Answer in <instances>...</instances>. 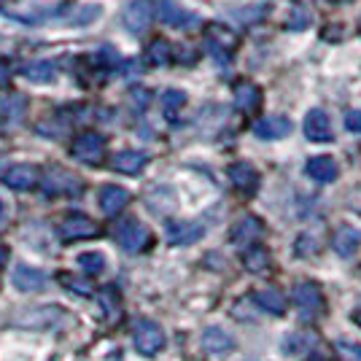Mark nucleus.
I'll use <instances>...</instances> for the list:
<instances>
[{
  "label": "nucleus",
  "instance_id": "obj_17",
  "mask_svg": "<svg viewBox=\"0 0 361 361\" xmlns=\"http://www.w3.org/2000/svg\"><path fill=\"white\" fill-rule=\"evenodd\" d=\"M25 111H27L25 94H8V97L0 100V121L8 124V127H14L25 119Z\"/></svg>",
  "mask_w": 361,
  "mask_h": 361
},
{
  "label": "nucleus",
  "instance_id": "obj_19",
  "mask_svg": "<svg viewBox=\"0 0 361 361\" xmlns=\"http://www.w3.org/2000/svg\"><path fill=\"white\" fill-rule=\"evenodd\" d=\"M146 162H149V157L143 154V151H119L116 157H114V162H111V167L114 170H119V173H127V176H135V173H140L143 167H146Z\"/></svg>",
  "mask_w": 361,
  "mask_h": 361
},
{
  "label": "nucleus",
  "instance_id": "obj_5",
  "mask_svg": "<svg viewBox=\"0 0 361 361\" xmlns=\"http://www.w3.org/2000/svg\"><path fill=\"white\" fill-rule=\"evenodd\" d=\"M44 192L49 197L57 195H81V180L73 173L62 170V167H51L44 176Z\"/></svg>",
  "mask_w": 361,
  "mask_h": 361
},
{
  "label": "nucleus",
  "instance_id": "obj_28",
  "mask_svg": "<svg viewBox=\"0 0 361 361\" xmlns=\"http://www.w3.org/2000/svg\"><path fill=\"white\" fill-rule=\"evenodd\" d=\"M186 106V94L180 90H167L162 94V114L167 121H176L180 116V108Z\"/></svg>",
  "mask_w": 361,
  "mask_h": 361
},
{
  "label": "nucleus",
  "instance_id": "obj_27",
  "mask_svg": "<svg viewBox=\"0 0 361 361\" xmlns=\"http://www.w3.org/2000/svg\"><path fill=\"white\" fill-rule=\"evenodd\" d=\"M243 264H245V270H251V272H267V267H270V254H267V248L251 245V248L243 254Z\"/></svg>",
  "mask_w": 361,
  "mask_h": 361
},
{
  "label": "nucleus",
  "instance_id": "obj_35",
  "mask_svg": "<svg viewBox=\"0 0 361 361\" xmlns=\"http://www.w3.org/2000/svg\"><path fill=\"white\" fill-rule=\"evenodd\" d=\"M130 103H133V108H135V111H143V108H146V103H149V92L135 90L133 94H130Z\"/></svg>",
  "mask_w": 361,
  "mask_h": 361
},
{
  "label": "nucleus",
  "instance_id": "obj_22",
  "mask_svg": "<svg viewBox=\"0 0 361 361\" xmlns=\"http://www.w3.org/2000/svg\"><path fill=\"white\" fill-rule=\"evenodd\" d=\"M307 176L318 180V183H331V180L337 178V165H334L331 157H313L307 162Z\"/></svg>",
  "mask_w": 361,
  "mask_h": 361
},
{
  "label": "nucleus",
  "instance_id": "obj_15",
  "mask_svg": "<svg viewBox=\"0 0 361 361\" xmlns=\"http://www.w3.org/2000/svg\"><path fill=\"white\" fill-rule=\"evenodd\" d=\"M361 245V232L359 229H353V226H340L337 232H334V238H331V248H334V254L348 259V256L356 254V248Z\"/></svg>",
  "mask_w": 361,
  "mask_h": 361
},
{
  "label": "nucleus",
  "instance_id": "obj_31",
  "mask_svg": "<svg viewBox=\"0 0 361 361\" xmlns=\"http://www.w3.org/2000/svg\"><path fill=\"white\" fill-rule=\"evenodd\" d=\"M78 264L84 267V272L97 275V272H103V267H106V259H103V254H81L78 256Z\"/></svg>",
  "mask_w": 361,
  "mask_h": 361
},
{
  "label": "nucleus",
  "instance_id": "obj_30",
  "mask_svg": "<svg viewBox=\"0 0 361 361\" xmlns=\"http://www.w3.org/2000/svg\"><path fill=\"white\" fill-rule=\"evenodd\" d=\"M60 283L65 288H71V291H78L81 297H92V283L90 281H84V278H75V275H60Z\"/></svg>",
  "mask_w": 361,
  "mask_h": 361
},
{
  "label": "nucleus",
  "instance_id": "obj_16",
  "mask_svg": "<svg viewBox=\"0 0 361 361\" xmlns=\"http://www.w3.org/2000/svg\"><path fill=\"white\" fill-rule=\"evenodd\" d=\"M259 106H262V90L251 81H240L235 87V108L240 114H254Z\"/></svg>",
  "mask_w": 361,
  "mask_h": 361
},
{
  "label": "nucleus",
  "instance_id": "obj_8",
  "mask_svg": "<svg viewBox=\"0 0 361 361\" xmlns=\"http://www.w3.org/2000/svg\"><path fill=\"white\" fill-rule=\"evenodd\" d=\"M159 19L165 25H170V27H180V30H192V27L200 25V19L192 11L180 8L178 3H173V0H162L159 3Z\"/></svg>",
  "mask_w": 361,
  "mask_h": 361
},
{
  "label": "nucleus",
  "instance_id": "obj_18",
  "mask_svg": "<svg viewBox=\"0 0 361 361\" xmlns=\"http://www.w3.org/2000/svg\"><path fill=\"white\" fill-rule=\"evenodd\" d=\"M202 348H205L208 353H226V350L235 348V340H232V334L224 331L221 326H208V329L202 331Z\"/></svg>",
  "mask_w": 361,
  "mask_h": 361
},
{
  "label": "nucleus",
  "instance_id": "obj_34",
  "mask_svg": "<svg viewBox=\"0 0 361 361\" xmlns=\"http://www.w3.org/2000/svg\"><path fill=\"white\" fill-rule=\"evenodd\" d=\"M345 127L350 130V133H361V111H348L345 114Z\"/></svg>",
  "mask_w": 361,
  "mask_h": 361
},
{
  "label": "nucleus",
  "instance_id": "obj_12",
  "mask_svg": "<svg viewBox=\"0 0 361 361\" xmlns=\"http://www.w3.org/2000/svg\"><path fill=\"white\" fill-rule=\"evenodd\" d=\"M3 183L8 189H16V192H25V189H32L38 183V170L32 165H14L3 173Z\"/></svg>",
  "mask_w": 361,
  "mask_h": 361
},
{
  "label": "nucleus",
  "instance_id": "obj_11",
  "mask_svg": "<svg viewBox=\"0 0 361 361\" xmlns=\"http://www.w3.org/2000/svg\"><path fill=\"white\" fill-rule=\"evenodd\" d=\"M202 224H197V221H173V224H167V240L170 245H192L202 238Z\"/></svg>",
  "mask_w": 361,
  "mask_h": 361
},
{
  "label": "nucleus",
  "instance_id": "obj_24",
  "mask_svg": "<svg viewBox=\"0 0 361 361\" xmlns=\"http://www.w3.org/2000/svg\"><path fill=\"white\" fill-rule=\"evenodd\" d=\"M208 46H211V51L216 57H221V54H229L232 51V46H235V35L224 27H219V25H213L211 30H208Z\"/></svg>",
  "mask_w": 361,
  "mask_h": 361
},
{
  "label": "nucleus",
  "instance_id": "obj_3",
  "mask_svg": "<svg viewBox=\"0 0 361 361\" xmlns=\"http://www.w3.org/2000/svg\"><path fill=\"white\" fill-rule=\"evenodd\" d=\"M71 154H73V159L84 162V165H100L106 157V140L97 133H84L73 140Z\"/></svg>",
  "mask_w": 361,
  "mask_h": 361
},
{
  "label": "nucleus",
  "instance_id": "obj_4",
  "mask_svg": "<svg viewBox=\"0 0 361 361\" xmlns=\"http://www.w3.org/2000/svg\"><path fill=\"white\" fill-rule=\"evenodd\" d=\"M133 340H135V348L143 356H154V353H159L165 348V331L154 321H137Z\"/></svg>",
  "mask_w": 361,
  "mask_h": 361
},
{
  "label": "nucleus",
  "instance_id": "obj_9",
  "mask_svg": "<svg viewBox=\"0 0 361 361\" xmlns=\"http://www.w3.org/2000/svg\"><path fill=\"white\" fill-rule=\"evenodd\" d=\"M262 235H264V226L256 216H243L240 221L232 226V243L243 245V248H251Z\"/></svg>",
  "mask_w": 361,
  "mask_h": 361
},
{
  "label": "nucleus",
  "instance_id": "obj_25",
  "mask_svg": "<svg viewBox=\"0 0 361 361\" xmlns=\"http://www.w3.org/2000/svg\"><path fill=\"white\" fill-rule=\"evenodd\" d=\"M256 302L272 313V316H281V313H286V297L278 291V288H262V291H256Z\"/></svg>",
  "mask_w": 361,
  "mask_h": 361
},
{
  "label": "nucleus",
  "instance_id": "obj_26",
  "mask_svg": "<svg viewBox=\"0 0 361 361\" xmlns=\"http://www.w3.org/2000/svg\"><path fill=\"white\" fill-rule=\"evenodd\" d=\"M97 302H100L103 316H106L108 321H119V318H121V300H119V291H116V288H114V286L100 288Z\"/></svg>",
  "mask_w": 361,
  "mask_h": 361
},
{
  "label": "nucleus",
  "instance_id": "obj_1",
  "mask_svg": "<svg viewBox=\"0 0 361 361\" xmlns=\"http://www.w3.org/2000/svg\"><path fill=\"white\" fill-rule=\"evenodd\" d=\"M116 243H119L127 254H140V251L149 248V243H151L149 226L140 224L137 219H127V221H121V224L116 226Z\"/></svg>",
  "mask_w": 361,
  "mask_h": 361
},
{
  "label": "nucleus",
  "instance_id": "obj_13",
  "mask_svg": "<svg viewBox=\"0 0 361 361\" xmlns=\"http://www.w3.org/2000/svg\"><path fill=\"white\" fill-rule=\"evenodd\" d=\"M229 180L235 183V189H240L243 195H254L259 189V173L248 162H235L229 167Z\"/></svg>",
  "mask_w": 361,
  "mask_h": 361
},
{
  "label": "nucleus",
  "instance_id": "obj_20",
  "mask_svg": "<svg viewBox=\"0 0 361 361\" xmlns=\"http://www.w3.org/2000/svg\"><path fill=\"white\" fill-rule=\"evenodd\" d=\"M14 286L19 291H41L46 286V275L35 267H27V264H19L14 270Z\"/></svg>",
  "mask_w": 361,
  "mask_h": 361
},
{
  "label": "nucleus",
  "instance_id": "obj_33",
  "mask_svg": "<svg viewBox=\"0 0 361 361\" xmlns=\"http://www.w3.org/2000/svg\"><path fill=\"white\" fill-rule=\"evenodd\" d=\"M337 350H340L343 356H350V361H361V345H359V343L340 340V343H337Z\"/></svg>",
  "mask_w": 361,
  "mask_h": 361
},
{
  "label": "nucleus",
  "instance_id": "obj_29",
  "mask_svg": "<svg viewBox=\"0 0 361 361\" xmlns=\"http://www.w3.org/2000/svg\"><path fill=\"white\" fill-rule=\"evenodd\" d=\"M170 60H173V51H170V44L165 38L151 41V46L146 49V62L149 65H167Z\"/></svg>",
  "mask_w": 361,
  "mask_h": 361
},
{
  "label": "nucleus",
  "instance_id": "obj_7",
  "mask_svg": "<svg viewBox=\"0 0 361 361\" xmlns=\"http://www.w3.org/2000/svg\"><path fill=\"white\" fill-rule=\"evenodd\" d=\"M97 232H100L97 224L92 221L90 216H81V213L68 216V219L60 224L62 240H90V238H94Z\"/></svg>",
  "mask_w": 361,
  "mask_h": 361
},
{
  "label": "nucleus",
  "instance_id": "obj_21",
  "mask_svg": "<svg viewBox=\"0 0 361 361\" xmlns=\"http://www.w3.org/2000/svg\"><path fill=\"white\" fill-rule=\"evenodd\" d=\"M127 202H130V195H127V189H121V186H106V189L100 192V208H103L106 216H116Z\"/></svg>",
  "mask_w": 361,
  "mask_h": 361
},
{
  "label": "nucleus",
  "instance_id": "obj_32",
  "mask_svg": "<svg viewBox=\"0 0 361 361\" xmlns=\"http://www.w3.org/2000/svg\"><path fill=\"white\" fill-rule=\"evenodd\" d=\"M267 11H270V6H267V3H259V6H248L245 11H235V16L248 25V22H259V19H264Z\"/></svg>",
  "mask_w": 361,
  "mask_h": 361
},
{
  "label": "nucleus",
  "instance_id": "obj_38",
  "mask_svg": "<svg viewBox=\"0 0 361 361\" xmlns=\"http://www.w3.org/2000/svg\"><path fill=\"white\" fill-rule=\"evenodd\" d=\"M307 361H329V359H324V356H310Z\"/></svg>",
  "mask_w": 361,
  "mask_h": 361
},
{
  "label": "nucleus",
  "instance_id": "obj_36",
  "mask_svg": "<svg viewBox=\"0 0 361 361\" xmlns=\"http://www.w3.org/2000/svg\"><path fill=\"white\" fill-rule=\"evenodd\" d=\"M8 65H6V62L0 60V87H3V84H6V81H8Z\"/></svg>",
  "mask_w": 361,
  "mask_h": 361
},
{
  "label": "nucleus",
  "instance_id": "obj_37",
  "mask_svg": "<svg viewBox=\"0 0 361 361\" xmlns=\"http://www.w3.org/2000/svg\"><path fill=\"white\" fill-rule=\"evenodd\" d=\"M6 259H8V248H6V245H3V243H0V267H3V264H6Z\"/></svg>",
  "mask_w": 361,
  "mask_h": 361
},
{
  "label": "nucleus",
  "instance_id": "obj_2",
  "mask_svg": "<svg viewBox=\"0 0 361 361\" xmlns=\"http://www.w3.org/2000/svg\"><path fill=\"white\" fill-rule=\"evenodd\" d=\"M294 305H297V310L302 313L305 321H313L324 313V294L316 283L305 281L300 286H294Z\"/></svg>",
  "mask_w": 361,
  "mask_h": 361
},
{
  "label": "nucleus",
  "instance_id": "obj_10",
  "mask_svg": "<svg viewBox=\"0 0 361 361\" xmlns=\"http://www.w3.org/2000/svg\"><path fill=\"white\" fill-rule=\"evenodd\" d=\"M305 135L313 143H329L331 140V121L324 111L313 108L307 116H305Z\"/></svg>",
  "mask_w": 361,
  "mask_h": 361
},
{
  "label": "nucleus",
  "instance_id": "obj_14",
  "mask_svg": "<svg viewBox=\"0 0 361 361\" xmlns=\"http://www.w3.org/2000/svg\"><path fill=\"white\" fill-rule=\"evenodd\" d=\"M254 133L262 140H278V137H286L291 133V121L286 116H264L254 124Z\"/></svg>",
  "mask_w": 361,
  "mask_h": 361
},
{
  "label": "nucleus",
  "instance_id": "obj_39",
  "mask_svg": "<svg viewBox=\"0 0 361 361\" xmlns=\"http://www.w3.org/2000/svg\"><path fill=\"white\" fill-rule=\"evenodd\" d=\"M359 30H361V19H359Z\"/></svg>",
  "mask_w": 361,
  "mask_h": 361
},
{
  "label": "nucleus",
  "instance_id": "obj_23",
  "mask_svg": "<svg viewBox=\"0 0 361 361\" xmlns=\"http://www.w3.org/2000/svg\"><path fill=\"white\" fill-rule=\"evenodd\" d=\"M25 78L32 81V84H51L54 81V75H57V68H54V62L49 60H38V62H30V65H25Z\"/></svg>",
  "mask_w": 361,
  "mask_h": 361
},
{
  "label": "nucleus",
  "instance_id": "obj_6",
  "mask_svg": "<svg viewBox=\"0 0 361 361\" xmlns=\"http://www.w3.org/2000/svg\"><path fill=\"white\" fill-rule=\"evenodd\" d=\"M151 16H154V8H151L149 0H133L124 8V27L133 35H143V32L149 30Z\"/></svg>",
  "mask_w": 361,
  "mask_h": 361
}]
</instances>
